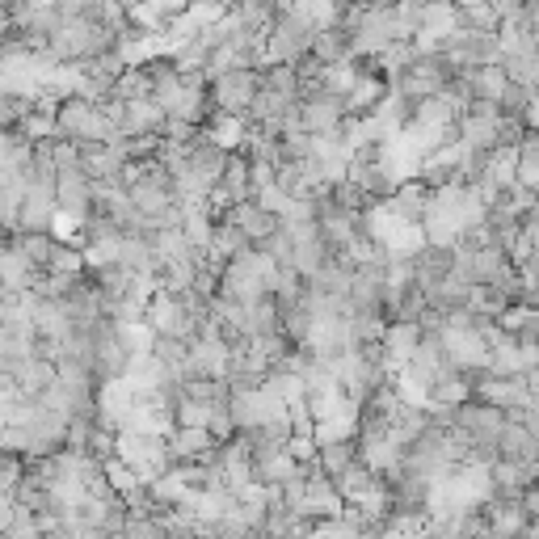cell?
<instances>
[{
    "label": "cell",
    "mask_w": 539,
    "mask_h": 539,
    "mask_svg": "<svg viewBox=\"0 0 539 539\" xmlns=\"http://www.w3.org/2000/svg\"><path fill=\"white\" fill-rule=\"evenodd\" d=\"M257 89H262V72H253V68H236V72L215 76V81L207 85V97H215L219 114H232V118H236V114H249Z\"/></svg>",
    "instance_id": "obj_1"
},
{
    "label": "cell",
    "mask_w": 539,
    "mask_h": 539,
    "mask_svg": "<svg viewBox=\"0 0 539 539\" xmlns=\"http://www.w3.org/2000/svg\"><path fill=\"white\" fill-rule=\"evenodd\" d=\"M497 459L502 464H518V468H539V443L523 422H506L502 438H497Z\"/></svg>",
    "instance_id": "obj_2"
},
{
    "label": "cell",
    "mask_w": 539,
    "mask_h": 539,
    "mask_svg": "<svg viewBox=\"0 0 539 539\" xmlns=\"http://www.w3.org/2000/svg\"><path fill=\"white\" fill-rule=\"evenodd\" d=\"M17 481H22V468H17L13 455H0V493L17 489Z\"/></svg>",
    "instance_id": "obj_3"
}]
</instances>
